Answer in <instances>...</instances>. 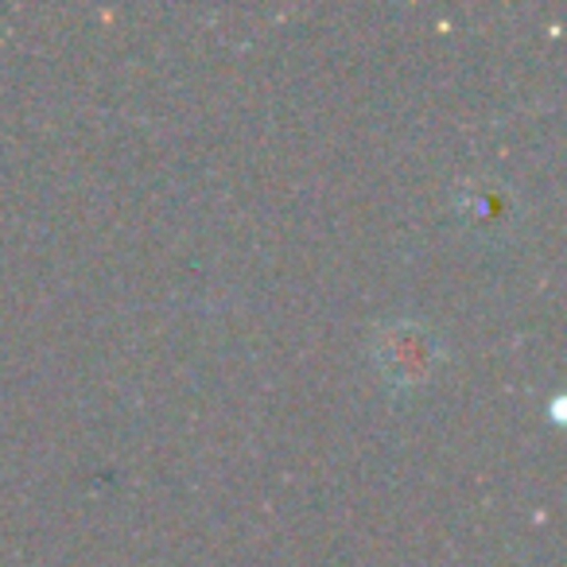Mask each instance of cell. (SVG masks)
<instances>
[{
	"label": "cell",
	"mask_w": 567,
	"mask_h": 567,
	"mask_svg": "<svg viewBox=\"0 0 567 567\" xmlns=\"http://www.w3.org/2000/svg\"><path fill=\"white\" fill-rule=\"evenodd\" d=\"M443 358V342L420 319H389L373 334V362L381 370V381L393 389H420L435 378V365Z\"/></svg>",
	"instance_id": "1"
},
{
	"label": "cell",
	"mask_w": 567,
	"mask_h": 567,
	"mask_svg": "<svg viewBox=\"0 0 567 567\" xmlns=\"http://www.w3.org/2000/svg\"><path fill=\"white\" fill-rule=\"evenodd\" d=\"M458 214L471 221L482 234H505V226L513 221L517 206H513V190L505 183H471L458 195Z\"/></svg>",
	"instance_id": "2"
}]
</instances>
